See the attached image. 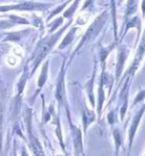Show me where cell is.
<instances>
[{"mask_svg":"<svg viewBox=\"0 0 145 156\" xmlns=\"http://www.w3.org/2000/svg\"><path fill=\"white\" fill-rule=\"evenodd\" d=\"M141 14H142V20H145V0H142L141 1Z\"/></svg>","mask_w":145,"mask_h":156,"instance_id":"obj_29","label":"cell"},{"mask_svg":"<svg viewBox=\"0 0 145 156\" xmlns=\"http://www.w3.org/2000/svg\"><path fill=\"white\" fill-rule=\"evenodd\" d=\"M73 22H74V18L68 20V22H67L65 25H63L58 31H56L55 33H52V34H49L45 39H43L39 44H38V47H36V49H35V52L33 53V59L31 60L32 69H31V71H30V77H32V76L34 75L36 69H38L40 65L45 60L48 55L52 51V49H53L56 44L58 43L60 37L63 35V33L71 27V25Z\"/></svg>","mask_w":145,"mask_h":156,"instance_id":"obj_1","label":"cell"},{"mask_svg":"<svg viewBox=\"0 0 145 156\" xmlns=\"http://www.w3.org/2000/svg\"><path fill=\"white\" fill-rule=\"evenodd\" d=\"M112 137L114 141V156L119 155V149L124 144V136H122L121 129L112 126Z\"/></svg>","mask_w":145,"mask_h":156,"instance_id":"obj_17","label":"cell"},{"mask_svg":"<svg viewBox=\"0 0 145 156\" xmlns=\"http://www.w3.org/2000/svg\"><path fill=\"white\" fill-rule=\"evenodd\" d=\"M49 65H50V61L45 59L44 60L43 65L41 67V73L39 75V78H38V84H36V90L34 95H33V98H32V103L35 101V98H38V95L41 93V90L43 88V86L45 85V83L48 80V76H49Z\"/></svg>","mask_w":145,"mask_h":156,"instance_id":"obj_10","label":"cell"},{"mask_svg":"<svg viewBox=\"0 0 145 156\" xmlns=\"http://www.w3.org/2000/svg\"><path fill=\"white\" fill-rule=\"evenodd\" d=\"M109 15H110L109 10L106 9V10H103L100 15H98L95 17L94 20L91 23V25L87 27L86 31H85L84 35L82 36V39H81V41H79V43H78V45L76 47L75 51L71 53V60H73V58L81 51V49H83V48L86 45L87 43L93 42V41L98 37L99 34H100V32L102 31V28L106 26L107 22L109 20Z\"/></svg>","mask_w":145,"mask_h":156,"instance_id":"obj_2","label":"cell"},{"mask_svg":"<svg viewBox=\"0 0 145 156\" xmlns=\"http://www.w3.org/2000/svg\"><path fill=\"white\" fill-rule=\"evenodd\" d=\"M28 77H30V69H28L27 66H25L23 74L20 75V79H18V82H17V85H16L17 86V98H20V95L23 94Z\"/></svg>","mask_w":145,"mask_h":156,"instance_id":"obj_18","label":"cell"},{"mask_svg":"<svg viewBox=\"0 0 145 156\" xmlns=\"http://www.w3.org/2000/svg\"><path fill=\"white\" fill-rule=\"evenodd\" d=\"M28 32H30V30L20 32H10V33H8L6 37H4V42H20L24 36L27 35Z\"/></svg>","mask_w":145,"mask_h":156,"instance_id":"obj_21","label":"cell"},{"mask_svg":"<svg viewBox=\"0 0 145 156\" xmlns=\"http://www.w3.org/2000/svg\"><path fill=\"white\" fill-rule=\"evenodd\" d=\"M53 2H42L34 0H25L10 5H0V14L9 12H45L53 7Z\"/></svg>","mask_w":145,"mask_h":156,"instance_id":"obj_3","label":"cell"},{"mask_svg":"<svg viewBox=\"0 0 145 156\" xmlns=\"http://www.w3.org/2000/svg\"><path fill=\"white\" fill-rule=\"evenodd\" d=\"M96 119V114L94 111H92L91 109L87 108V105L84 103L83 104V110H82V126H83V133H86L87 128L91 126V123H93Z\"/></svg>","mask_w":145,"mask_h":156,"instance_id":"obj_12","label":"cell"},{"mask_svg":"<svg viewBox=\"0 0 145 156\" xmlns=\"http://www.w3.org/2000/svg\"><path fill=\"white\" fill-rule=\"evenodd\" d=\"M117 156H119V155H117Z\"/></svg>","mask_w":145,"mask_h":156,"instance_id":"obj_32","label":"cell"},{"mask_svg":"<svg viewBox=\"0 0 145 156\" xmlns=\"http://www.w3.org/2000/svg\"><path fill=\"white\" fill-rule=\"evenodd\" d=\"M66 59H63L60 70H59L58 78H57V84H56L55 90V98L58 102L59 106L63 108L65 112L67 114V119H71V110H69V103L67 100L66 93Z\"/></svg>","mask_w":145,"mask_h":156,"instance_id":"obj_4","label":"cell"},{"mask_svg":"<svg viewBox=\"0 0 145 156\" xmlns=\"http://www.w3.org/2000/svg\"><path fill=\"white\" fill-rule=\"evenodd\" d=\"M110 15L112 18L114 41H118V20H117V5L116 0H110Z\"/></svg>","mask_w":145,"mask_h":156,"instance_id":"obj_19","label":"cell"},{"mask_svg":"<svg viewBox=\"0 0 145 156\" xmlns=\"http://www.w3.org/2000/svg\"><path fill=\"white\" fill-rule=\"evenodd\" d=\"M63 17H57L55 18V20L52 22V23L49 24V34H52V33H55L56 31H58L59 28L61 27L63 25Z\"/></svg>","mask_w":145,"mask_h":156,"instance_id":"obj_24","label":"cell"},{"mask_svg":"<svg viewBox=\"0 0 145 156\" xmlns=\"http://www.w3.org/2000/svg\"><path fill=\"white\" fill-rule=\"evenodd\" d=\"M78 31V26H73V27H69V31L67 32L65 36H63V39L61 40V42L59 43L58 45V50H63V49H66L67 47H69L73 41L75 39V35H76V32Z\"/></svg>","mask_w":145,"mask_h":156,"instance_id":"obj_15","label":"cell"},{"mask_svg":"<svg viewBox=\"0 0 145 156\" xmlns=\"http://www.w3.org/2000/svg\"><path fill=\"white\" fill-rule=\"evenodd\" d=\"M96 70H98V60L94 61V68H93V73H92L91 79L86 83V85H85L87 98H89V101H90V103H91V106H93V108H95V98H94V92H93V87H94Z\"/></svg>","mask_w":145,"mask_h":156,"instance_id":"obj_13","label":"cell"},{"mask_svg":"<svg viewBox=\"0 0 145 156\" xmlns=\"http://www.w3.org/2000/svg\"><path fill=\"white\" fill-rule=\"evenodd\" d=\"M144 55H145V28L144 31L141 33V36L138 39L137 42V50H136V55H135V58H134L133 62L129 66V68L126 70V73L124 74V79L127 77L133 78L134 74L137 71V69L141 66L142 61L144 59ZM122 79V80H124Z\"/></svg>","mask_w":145,"mask_h":156,"instance_id":"obj_5","label":"cell"},{"mask_svg":"<svg viewBox=\"0 0 145 156\" xmlns=\"http://www.w3.org/2000/svg\"><path fill=\"white\" fill-rule=\"evenodd\" d=\"M15 151H16V148H14V156H17V154H16Z\"/></svg>","mask_w":145,"mask_h":156,"instance_id":"obj_31","label":"cell"},{"mask_svg":"<svg viewBox=\"0 0 145 156\" xmlns=\"http://www.w3.org/2000/svg\"><path fill=\"white\" fill-rule=\"evenodd\" d=\"M79 2H81V0H73V1H71V6H68V8L63 12V20H66V18L67 20L74 18V15L76 14V10H77L79 7Z\"/></svg>","mask_w":145,"mask_h":156,"instance_id":"obj_22","label":"cell"},{"mask_svg":"<svg viewBox=\"0 0 145 156\" xmlns=\"http://www.w3.org/2000/svg\"><path fill=\"white\" fill-rule=\"evenodd\" d=\"M69 128L71 131V137H73V145L75 149V156H84V145H83V135L82 129L74 125L71 119H68Z\"/></svg>","mask_w":145,"mask_h":156,"instance_id":"obj_9","label":"cell"},{"mask_svg":"<svg viewBox=\"0 0 145 156\" xmlns=\"http://www.w3.org/2000/svg\"><path fill=\"white\" fill-rule=\"evenodd\" d=\"M71 1H73V0H67V1H65L63 4L59 5L58 7H56L55 9H53V10H51V12H49V16L47 17V23H49V22H50V20H52L53 17H56L57 15H59V14L63 12V9H65V8H66L67 6H68V5L71 4Z\"/></svg>","mask_w":145,"mask_h":156,"instance_id":"obj_23","label":"cell"},{"mask_svg":"<svg viewBox=\"0 0 145 156\" xmlns=\"http://www.w3.org/2000/svg\"><path fill=\"white\" fill-rule=\"evenodd\" d=\"M144 100H145V88H143V90H140L137 93V95L135 96L132 104H133V105H137L138 103H141V102L144 101Z\"/></svg>","mask_w":145,"mask_h":156,"instance_id":"obj_27","label":"cell"},{"mask_svg":"<svg viewBox=\"0 0 145 156\" xmlns=\"http://www.w3.org/2000/svg\"><path fill=\"white\" fill-rule=\"evenodd\" d=\"M144 114H145V103L140 108V110H138L137 112L134 114L133 119H132V122H130L129 130H128V156L130 155L132 147H133V144H134V138L136 136V133H137V130H138L141 120Z\"/></svg>","mask_w":145,"mask_h":156,"instance_id":"obj_7","label":"cell"},{"mask_svg":"<svg viewBox=\"0 0 145 156\" xmlns=\"http://www.w3.org/2000/svg\"><path fill=\"white\" fill-rule=\"evenodd\" d=\"M129 49L126 47L122 43H118L117 45V65H116V73H114V83L118 85V82H120L122 74H124V69H125V65L127 61V58L129 55Z\"/></svg>","mask_w":145,"mask_h":156,"instance_id":"obj_6","label":"cell"},{"mask_svg":"<svg viewBox=\"0 0 145 156\" xmlns=\"http://www.w3.org/2000/svg\"><path fill=\"white\" fill-rule=\"evenodd\" d=\"M144 156H145V154H144Z\"/></svg>","mask_w":145,"mask_h":156,"instance_id":"obj_33","label":"cell"},{"mask_svg":"<svg viewBox=\"0 0 145 156\" xmlns=\"http://www.w3.org/2000/svg\"><path fill=\"white\" fill-rule=\"evenodd\" d=\"M20 156H30L25 145H22V147H20Z\"/></svg>","mask_w":145,"mask_h":156,"instance_id":"obj_30","label":"cell"},{"mask_svg":"<svg viewBox=\"0 0 145 156\" xmlns=\"http://www.w3.org/2000/svg\"><path fill=\"white\" fill-rule=\"evenodd\" d=\"M104 100H106V87L103 85L102 80L100 79V80H99V85H98V104H95V106H96V113H98L99 119L101 118Z\"/></svg>","mask_w":145,"mask_h":156,"instance_id":"obj_16","label":"cell"},{"mask_svg":"<svg viewBox=\"0 0 145 156\" xmlns=\"http://www.w3.org/2000/svg\"><path fill=\"white\" fill-rule=\"evenodd\" d=\"M118 41H114L112 44L110 45H107V47H103L102 44H100V50H99V61H100V65H101L102 69H106V61L109 55L111 53V51H114L118 45Z\"/></svg>","mask_w":145,"mask_h":156,"instance_id":"obj_14","label":"cell"},{"mask_svg":"<svg viewBox=\"0 0 145 156\" xmlns=\"http://www.w3.org/2000/svg\"><path fill=\"white\" fill-rule=\"evenodd\" d=\"M56 125H57V136L59 138V143H60V146L63 151H65V145H63V136H61V126H60V119L57 115L56 117Z\"/></svg>","mask_w":145,"mask_h":156,"instance_id":"obj_26","label":"cell"},{"mask_svg":"<svg viewBox=\"0 0 145 156\" xmlns=\"http://www.w3.org/2000/svg\"><path fill=\"white\" fill-rule=\"evenodd\" d=\"M118 108L117 109H114L111 110V111H109L108 112V114H107V119H108V122H109V125L112 127V126H114V123L117 122L118 120Z\"/></svg>","mask_w":145,"mask_h":156,"instance_id":"obj_25","label":"cell"},{"mask_svg":"<svg viewBox=\"0 0 145 156\" xmlns=\"http://www.w3.org/2000/svg\"><path fill=\"white\" fill-rule=\"evenodd\" d=\"M93 6H94V0H85L82 9H81V14L84 12H86L87 9L91 12V10H92V8H93Z\"/></svg>","mask_w":145,"mask_h":156,"instance_id":"obj_28","label":"cell"},{"mask_svg":"<svg viewBox=\"0 0 145 156\" xmlns=\"http://www.w3.org/2000/svg\"><path fill=\"white\" fill-rule=\"evenodd\" d=\"M140 6V0H127L125 9V20L134 15H137V9Z\"/></svg>","mask_w":145,"mask_h":156,"instance_id":"obj_20","label":"cell"},{"mask_svg":"<svg viewBox=\"0 0 145 156\" xmlns=\"http://www.w3.org/2000/svg\"><path fill=\"white\" fill-rule=\"evenodd\" d=\"M28 24H30V22L24 17L17 15H6V20L0 23V28L6 30V28L14 27L17 25H28Z\"/></svg>","mask_w":145,"mask_h":156,"instance_id":"obj_11","label":"cell"},{"mask_svg":"<svg viewBox=\"0 0 145 156\" xmlns=\"http://www.w3.org/2000/svg\"><path fill=\"white\" fill-rule=\"evenodd\" d=\"M132 78L127 77L124 79V86L119 92V117L120 120L124 121L126 115V112L128 110V95H129V86Z\"/></svg>","mask_w":145,"mask_h":156,"instance_id":"obj_8","label":"cell"}]
</instances>
